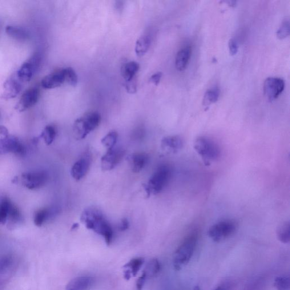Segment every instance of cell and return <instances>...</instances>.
<instances>
[{
    "mask_svg": "<svg viewBox=\"0 0 290 290\" xmlns=\"http://www.w3.org/2000/svg\"><path fill=\"white\" fill-rule=\"evenodd\" d=\"M80 220L88 229L103 236L106 243L110 245L113 239V229L102 213L95 208L85 209L80 217Z\"/></svg>",
    "mask_w": 290,
    "mask_h": 290,
    "instance_id": "cell-1",
    "label": "cell"
},
{
    "mask_svg": "<svg viewBox=\"0 0 290 290\" xmlns=\"http://www.w3.org/2000/svg\"><path fill=\"white\" fill-rule=\"evenodd\" d=\"M78 83V76L72 68H65L56 71L44 76L42 80V86L46 89L61 87L64 84L75 86Z\"/></svg>",
    "mask_w": 290,
    "mask_h": 290,
    "instance_id": "cell-2",
    "label": "cell"
},
{
    "mask_svg": "<svg viewBox=\"0 0 290 290\" xmlns=\"http://www.w3.org/2000/svg\"><path fill=\"white\" fill-rule=\"evenodd\" d=\"M198 241V234L196 232L190 233L177 249L173 260V264L176 271H180L189 263L195 251Z\"/></svg>",
    "mask_w": 290,
    "mask_h": 290,
    "instance_id": "cell-3",
    "label": "cell"
},
{
    "mask_svg": "<svg viewBox=\"0 0 290 290\" xmlns=\"http://www.w3.org/2000/svg\"><path fill=\"white\" fill-rule=\"evenodd\" d=\"M101 122V116L97 112L86 113L76 119L72 126V131L76 139L83 140L95 130Z\"/></svg>",
    "mask_w": 290,
    "mask_h": 290,
    "instance_id": "cell-4",
    "label": "cell"
},
{
    "mask_svg": "<svg viewBox=\"0 0 290 290\" xmlns=\"http://www.w3.org/2000/svg\"><path fill=\"white\" fill-rule=\"evenodd\" d=\"M172 176V169L167 164L160 166L154 173L147 184L143 186L147 193V197L150 194L156 195L162 192L170 182Z\"/></svg>",
    "mask_w": 290,
    "mask_h": 290,
    "instance_id": "cell-5",
    "label": "cell"
},
{
    "mask_svg": "<svg viewBox=\"0 0 290 290\" xmlns=\"http://www.w3.org/2000/svg\"><path fill=\"white\" fill-rule=\"evenodd\" d=\"M194 148L205 164L209 165L218 159L221 151L218 145L207 137H199L194 143Z\"/></svg>",
    "mask_w": 290,
    "mask_h": 290,
    "instance_id": "cell-6",
    "label": "cell"
},
{
    "mask_svg": "<svg viewBox=\"0 0 290 290\" xmlns=\"http://www.w3.org/2000/svg\"><path fill=\"white\" fill-rule=\"evenodd\" d=\"M237 228L235 220L225 219L212 225L208 230V235L212 240L218 243L228 238L234 233Z\"/></svg>",
    "mask_w": 290,
    "mask_h": 290,
    "instance_id": "cell-7",
    "label": "cell"
},
{
    "mask_svg": "<svg viewBox=\"0 0 290 290\" xmlns=\"http://www.w3.org/2000/svg\"><path fill=\"white\" fill-rule=\"evenodd\" d=\"M42 55L36 52L20 67L15 75L23 83L29 82L41 66Z\"/></svg>",
    "mask_w": 290,
    "mask_h": 290,
    "instance_id": "cell-8",
    "label": "cell"
},
{
    "mask_svg": "<svg viewBox=\"0 0 290 290\" xmlns=\"http://www.w3.org/2000/svg\"><path fill=\"white\" fill-rule=\"evenodd\" d=\"M48 179V175L44 171L25 172L22 175L24 187L32 190L43 187L47 182Z\"/></svg>",
    "mask_w": 290,
    "mask_h": 290,
    "instance_id": "cell-9",
    "label": "cell"
},
{
    "mask_svg": "<svg viewBox=\"0 0 290 290\" xmlns=\"http://www.w3.org/2000/svg\"><path fill=\"white\" fill-rule=\"evenodd\" d=\"M126 154L123 148L115 147L108 149L101 158V167L103 171H110L120 163Z\"/></svg>",
    "mask_w": 290,
    "mask_h": 290,
    "instance_id": "cell-10",
    "label": "cell"
},
{
    "mask_svg": "<svg viewBox=\"0 0 290 290\" xmlns=\"http://www.w3.org/2000/svg\"><path fill=\"white\" fill-rule=\"evenodd\" d=\"M285 88V82L278 77H269L264 83V94L268 100H275L283 92Z\"/></svg>",
    "mask_w": 290,
    "mask_h": 290,
    "instance_id": "cell-11",
    "label": "cell"
},
{
    "mask_svg": "<svg viewBox=\"0 0 290 290\" xmlns=\"http://www.w3.org/2000/svg\"><path fill=\"white\" fill-rule=\"evenodd\" d=\"M91 162L90 153L87 151L72 166L71 169L72 178L77 181L83 179L89 171Z\"/></svg>",
    "mask_w": 290,
    "mask_h": 290,
    "instance_id": "cell-12",
    "label": "cell"
},
{
    "mask_svg": "<svg viewBox=\"0 0 290 290\" xmlns=\"http://www.w3.org/2000/svg\"><path fill=\"white\" fill-rule=\"evenodd\" d=\"M26 149L19 139L14 136H5V138L0 140V153H14L15 154L23 155Z\"/></svg>",
    "mask_w": 290,
    "mask_h": 290,
    "instance_id": "cell-13",
    "label": "cell"
},
{
    "mask_svg": "<svg viewBox=\"0 0 290 290\" xmlns=\"http://www.w3.org/2000/svg\"><path fill=\"white\" fill-rule=\"evenodd\" d=\"M40 97V90L37 87L30 88L26 90L15 107V110L20 112L25 111L33 107L37 103Z\"/></svg>",
    "mask_w": 290,
    "mask_h": 290,
    "instance_id": "cell-14",
    "label": "cell"
},
{
    "mask_svg": "<svg viewBox=\"0 0 290 290\" xmlns=\"http://www.w3.org/2000/svg\"><path fill=\"white\" fill-rule=\"evenodd\" d=\"M23 84L15 74L11 76L3 83L2 97L6 99L15 98L22 90Z\"/></svg>",
    "mask_w": 290,
    "mask_h": 290,
    "instance_id": "cell-15",
    "label": "cell"
},
{
    "mask_svg": "<svg viewBox=\"0 0 290 290\" xmlns=\"http://www.w3.org/2000/svg\"><path fill=\"white\" fill-rule=\"evenodd\" d=\"M183 140L178 136H167L161 142V147L164 151L176 153L183 148Z\"/></svg>",
    "mask_w": 290,
    "mask_h": 290,
    "instance_id": "cell-16",
    "label": "cell"
},
{
    "mask_svg": "<svg viewBox=\"0 0 290 290\" xmlns=\"http://www.w3.org/2000/svg\"><path fill=\"white\" fill-rule=\"evenodd\" d=\"M148 155L145 152H136L129 156L130 163L133 172L139 173L142 171L148 162Z\"/></svg>",
    "mask_w": 290,
    "mask_h": 290,
    "instance_id": "cell-17",
    "label": "cell"
},
{
    "mask_svg": "<svg viewBox=\"0 0 290 290\" xmlns=\"http://www.w3.org/2000/svg\"><path fill=\"white\" fill-rule=\"evenodd\" d=\"M192 53L190 46H185L177 53L175 58V66L179 71H183L188 65Z\"/></svg>",
    "mask_w": 290,
    "mask_h": 290,
    "instance_id": "cell-18",
    "label": "cell"
},
{
    "mask_svg": "<svg viewBox=\"0 0 290 290\" xmlns=\"http://www.w3.org/2000/svg\"><path fill=\"white\" fill-rule=\"evenodd\" d=\"M93 279L90 277H78L71 281L66 290H87L91 287Z\"/></svg>",
    "mask_w": 290,
    "mask_h": 290,
    "instance_id": "cell-19",
    "label": "cell"
},
{
    "mask_svg": "<svg viewBox=\"0 0 290 290\" xmlns=\"http://www.w3.org/2000/svg\"><path fill=\"white\" fill-rule=\"evenodd\" d=\"M140 70V65L136 62L125 63L122 67V74L125 82L136 79V74Z\"/></svg>",
    "mask_w": 290,
    "mask_h": 290,
    "instance_id": "cell-20",
    "label": "cell"
},
{
    "mask_svg": "<svg viewBox=\"0 0 290 290\" xmlns=\"http://www.w3.org/2000/svg\"><path fill=\"white\" fill-rule=\"evenodd\" d=\"M5 31L6 34L11 38L18 40V41H26L30 38L29 32L21 27L7 26Z\"/></svg>",
    "mask_w": 290,
    "mask_h": 290,
    "instance_id": "cell-21",
    "label": "cell"
},
{
    "mask_svg": "<svg viewBox=\"0 0 290 290\" xmlns=\"http://www.w3.org/2000/svg\"><path fill=\"white\" fill-rule=\"evenodd\" d=\"M151 40L147 35L141 36L137 40L135 47V51L137 55L139 57L144 56L147 53L150 48Z\"/></svg>",
    "mask_w": 290,
    "mask_h": 290,
    "instance_id": "cell-22",
    "label": "cell"
},
{
    "mask_svg": "<svg viewBox=\"0 0 290 290\" xmlns=\"http://www.w3.org/2000/svg\"><path fill=\"white\" fill-rule=\"evenodd\" d=\"M161 265L158 259H153L146 264L143 271L146 279H151L156 276L160 271Z\"/></svg>",
    "mask_w": 290,
    "mask_h": 290,
    "instance_id": "cell-23",
    "label": "cell"
},
{
    "mask_svg": "<svg viewBox=\"0 0 290 290\" xmlns=\"http://www.w3.org/2000/svg\"><path fill=\"white\" fill-rule=\"evenodd\" d=\"M278 239L284 244H288L290 240V224L289 221H285L278 228L277 231Z\"/></svg>",
    "mask_w": 290,
    "mask_h": 290,
    "instance_id": "cell-24",
    "label": "cell"
},
{
    "mask_svg": "<svg viewBox=\"0 0 290 290\" xmlns=\"http://www.w3.org/2000/svg\"><path fill=\"white\" fill-rule=\"evenodd\" d=\"M220 93V90L218 87H212L208 90L204 96V105L209 106L216 102L219 97Z\"/></svg>",
    "mask_w": 290,
    "mask_h": 290,
    "instance_id": "cell-25",
    "label": "cell"
},
{
    "mask_svg": "<svg viewBox=\"0 0 290 290\" xmlns=\"http://www.w3.org/2000/svg\"><path fill=\"white\" fill-rule=\"evenodd\" d=\"M11 201L7 197L0 200V224H5L8 219Z\"/></svg>",
    "mask_w": 290,
    "mask_h": 290,
    "instance_id": "cell-26",
    "label": "cell"
},
{
    "mask_svg": "<svg viewBox=\"0 0 290 290\" xmlns=\"http://www.w3.org/2000/svg\"><path fill=\"white\" fill-rule=\"evenodd\" d=\"M145 262V259L142 257L135 258L131 260L128 263L124 266L125 268L130 270L132 275L136 277L138 275L141 268Z\"/></svg>",
    "mask_w": 290,
    "mask_h": 290,
    "instance_id": "cell-27",
    "label": "cell"
},
{
    "mask_svg": "<svg viewBox=\"0 0 290 290\" xmlns=\"http://www.w3.org/2000/svg\"><path fill=\"white\" fill-rule=\"evenodd\" d=\"M56 135H57V132H56L55 127L50 125L44 128L40 137L44 140V142L47 145H50L54 142Z\"/></svg>",
    "mask_w": 290,
    "mask_h": 290,
    "instance_id": "cell-28",
    "label": "cell"
},
{
    "mask_svg": "<svg viewBox=\"0 0 290 290\" xmlns=\"http://www.w3.org/2000/svg\"><path fill=\"white\" fill-rule=\"evenodd\" d=\"M51 215V211L49 209H41L36 213L34 217V223L36 226L40 227L45 222V221L50 218Z\"/></svg>",
    "mask_w": 290,
    "mask_h": 290,
    "instance_id": "cell-29",
    "label": "cell"
},
{
    "mask_svg": "<svg viewBox=\"0 0 290 290\" xmlns=\"http://www.w3.org/2000/svg\"><path fill=\"white\" fill-rule=\"evenodd\" d=\"M118 140V134L116 131H111L102 139V144L104 146L110 149L115 147Z\"/></svg>",
    "mask_w": 290,
    "mask_h": 290,
    "instance_id": "cell-30",
    "label": "cell"
},
{
    "mask_svg": "<svg viewBox=\"0 0 290 290\" xmlns=\"http://www.w3.org/2000/svg\"><path fill=\"white\" fill-rule=\"evenodd\" d=\"M274 286L277 290H290V279L289 275H284L276 278Z\"/></svg>",
    "mask_w": 290,
    "mask_h": 290,
    "instance_id": "cell-31",
    "label": "cell"
},
{
    "mask_svg": "<svg viewBox=\"0 0 290 290\" xmlns=\"http://www.w3.org/2000/svg\"><path fill=\"white\" fill-rule=\"evenodd\" d=\"M290 34V19L289 18H285L281 24L279 30L277 31V37L283 39L287 37Z\"/></svg>",
    "mask_w": 290,
    "mask_h": 290,
    "instance_id": "cell-32",
    "label": "cell"
},
{
    "mask_svg": "<svg viewBox=\"0 0 290 290\" xmlns=\"http://www.w3.org/2000/svg\"><path fill=\"white\" fill-rule=\"evenodd\" d=\"M21 213H20L18 208L11 203L9 208V215H8V219L10 220L11 222L13 223L18 222L19 220L21 219Z\"/></svg>",
    "mask_w": 290,
    "mask_h": 290,
    "instance_id": "cell-33",
    "label": "cell"
},
{
    "mask_svg": "<svg viewBox=\"0 0 290 290\" xmlns=\"http://www.w3.org/2000/svg\"><path fill=\"white\" fill-rule=\"evenodd\" d=\"M12 259L10 256L0 257V275L6 272L11 265Z\"/></svg>",
    "mask_w": 290,
    "mask_h": 290,
    "instance_id": "cell-34",
    "label": "cell"
},
{
    "mask_svg": "<svg viewBox=\"0 0 290 290\" xmlns=\"http://www.w3.org/2000/svg\"><path fill=\"white\" fill-rule=\"evenodd\" d=\"M228 47L229 50V53L231 55H234L237 54V51H238L239 46L237 44V42L234 39H230L228 42Z\"/></svg>",
    "mask_w": 290,
    "mask_h": 290,
    "instance_id": "cell-35",
    "label": "cell"
},
{
    "mask_svg": "<svg viewBox=\"0 0 290 290\" xmlns=\"http://www.w3.org/2000/svg\"><path fill=\"white\" fill-rule=\"evenodd\" d=\"M125 87L129 93L135 94L137 91L136 79L133 80L131 82H125Z\"/></svg>",
    "mask_w": 290,
    "mask_h": 290,
    "instance_id": "cell-36",
    "label": "cell"
},
{
    "mask_svg": "<svg viewBox=\"0 0 290 290\" xmlns=\"http://www.w3.org/2000/svg\"><path fill=\"white\" fill-rule=\"evenodd\" d=\"M162 72H157L155 74H152L150 79H149V82L151 83L154 84V85L157 86L159 83L161 78H162Z\"/></svg>",
    "mask_w": 290,
    "mask_h": 290,
    "instance_id": "cell-37",
    "label": "cell"
},
{
    "mask_svg": "<svg viewBox=\"0 0 290 290\" xmlns=\"http://www.w3.org/2000/svg\"><path fill=\"white\" fill-rule=\"evenodd\" d=\"M146 277L145 273L143 272L142 276H141L136 282V289L137 290H142L146 280Z\"/></svg>",
    "mask_w": 290,
    "mask_h": 290,
    "instance_id": "cell-38",
    "label": "cell"
},
{
    "mask_svg": "<svg viewBox=\"0 0 290 290\" xmlns=\"http://www.w3.org/2000/svg\"><path fill=\"white\" fill-rule=\"evenodd\" d=\"M129 225H130V223H129L128 220L126 218H124L122 219V221H121L120 224L119 225V230L121 231L127 230L129 228Z\"/></svg>",
    "mask_w": 290,
    "mask_h": 290,
    "instance_id": "cell-39",
    "label": "cell"
},
{
    "mask_svg": "<svg viewBox=\"0 0 290 290\" xmlns=\"http://www.w3.org/2000/svg\"><path fill=\"white\" fill-rule=\"evenodd\" d=\"M213 290H230L228 286L226 285H220Z\"/></svg>",
    "mask_w": 290,
    "mask_h": 290,
    "instance_id": "cell-40",
    "label": "cell"
},
{
    "mask_svg": "<svg viewBox=\"0 0 290 290\" xmlns=\"http://www.w3.org/2000/svg\"><path fill=\"white\" fill-rule=\"evenodd\" d=\"M132 273L130 270L127 269L126 271L124 272V278L127 280H130Z\"/></svg>",
    "mask_w": 290,
    "mask_h": 290,
    "instance_id": "cell-41",
    "label": "cell"
},
{
    "mask_svg": "<svg viewBox=\"0 0 290 290\" xmlns=\"http://www.w3.org/2000/svg\"><path fill=\"white\" fill-rule=\"evenodd\" d=\"M79 226V225L78 223H74L73 225H72V230H74V229H75L76 228H77Z\"/></svg>",
    "mask_w": 290,
    "mask_h": 290,
    "instance_id": "cell-42",
    "label": "cell"
}]
</instances>
